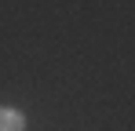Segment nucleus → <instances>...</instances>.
<instances>
[{
    "label": "nucleus",
    "instance_id": "1",
    "mask_svg": "<svg viewBox=\"0 0 135 131\" xmlns=\"http://www.w3.org/2000/svg\"><path fill=\"white\" fill-rule=\"evenodd\" d=\"M0 131H26V117H22V109L0 106Z\"/></svg>",
    "mask_w": 135,
    "mask_h": 131
}]
</instances>
